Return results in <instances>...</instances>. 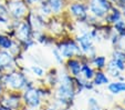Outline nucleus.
I'll use <instances>...</instances> for the list:
<instances>
[{
    "label": "nucleus",
    "instance_id": "nucleus-17",
    "mask_svg": "<svg viewBox=\"0 0 125 110\" xmlns=\"http://www.w3.org/2000/svg\"><path fill=\"white\" fill-rule=\"evenodd\" d=\"M30 70H31V72L37 77V78H40V79L41 78H44L45 73H47V71H45V70L39 65H32L30 67Z\"/></svg>",
    "mask_w": 125,
    "mask_h": 110
},
{
    "label": "nucleus",
    "instance_id": "nucleus-28",
    "mask_svg": "<svg viewBox=\"0 0 125 110\" xmlns=\"http://www.w3.org/2000/svg\"><path fill=\"white\" fill-rule=\"evenodd\" d=\"M21 110H37V109H33V108H29V107H26V106H24V107L22 108Z\"/></svg>",
    "mask_w": 125,
    "mask_h": 110
},
{
    "label": "nucleus",
    "instance_id": "nucleus-4",
    "mask_svg": "<svg viewBox=\"0 0 125 110\" xmlns=\"http://www.w3.org/2000/svg\"><path fill=\"white\" fill-rule=\"evenodd\" d=\"M66 11L70 14L72 20L76 24H85L89 17V8L86 2H79V1H70L66 7Z\"/></svg>",
    "mask_w": 125,
    "mask_h": 110
},
{
    "label": "nucleus",
    "instance_id": "nucleus-2",
    "mask_svg": "<svg viewBox=\"0 0 125 110\" xmlns=\"http://www.w3.org/2000/svg\"><path fill=\"white\" fill-rule=\"evenodd\" d=\"M28 81V77L21 70L18 69L2 73V77L0 79V82L9 91H23Z\"/></svg>",
    "mask_w": 125,
    "mask_h": 110
},
{
    "label": "nucleus",
    "instance_id": "nucleus-33",
    "mask_svg": "<svg viewBox=\"0 0 125 110\" xmlns=\"http://www.w3.org/2000/svg\"><path fill=\"white\" fill-rule=\"evenodd\" d=\"M83 110H85V109H83Z\"/></svg>",
    "mask_w": 125,
    "mask_h": 110
},
{
    "label": "nucleus",
    "instance_id": "nucleus-9",
    "mask_svg": "<svg viewBox=\"0 0 125 110\" xmlns=\"http://www.w3.org/2000/svg\"><path fill=\"white\" fill-rule=\"evenodd\" d=\"M65 65V70L70 76L74 77H80L81 71H82V62L79 58H71V59H66L64 61Z\"/></svg>",
    "mask_w": 125,
    "mask_h": 110
},
{
    "label": "nucleus",
    "instance_id": "nucleus-5",
    "mask_svg": "<svg viewBox=\"0 0 125 110\" xmlns=\"http://www.w3.org/2000/svg\"><path fill=\"white\" fill-rule=\"evenodd\" d=\"M86 3L89 13L99 20H103L114 6L110 0H87Z\"/></svg>",
    "mask_w": 125,
    "mask_h": 110
},
{
    "label": "nucleus",
    "instance_id": "nucleus-30",
    "mask_svg": "<svg viewBox=\"0 0 125 110\" xmlns=\"http://www.w3.org/2000/svg\"><path fill=\"white\" fill-rule=\"evenodd\" d=\"M60 110H71V109H70V108H61Z\"/></svg>",
    "mask_w": 125,
    "mask_h": 110
},
{
    "label": "nucleus",
    "instance_id": "nucleus-24",
    "mask_svg": "<svg viewBox=\"0 0 125 110\" xmlns=\"http://www.w3.org/2000/svg\"><path fill=\"white\" fill-rule=\"evenodd\" d=\"M94 88H95V86L93 85V82L92 81H85V84H84V90H94Z\"/></svg>",
    "mask_w": 125,
    "mask_h": 110
},
{
    "label": "nucleus",
    "instance_id": "nucleus-3",
    "mask_svg": "<svg viewBox=\"0 0 125 110\" xmlns=\"http://www.w3.org/2000/svg\"><path fill=\"white\" fill-rule=\"evenodd\" d=\"M55 48L59 49L64 60L71 59V58H79L83 55L76 42L75 38H72L70 36H64L55 40L54 42Z\"/></svg>",
    "mask_w": 125,
    "mask_h": 110
},
{
    "label": "nucleus",
    "instance_id": "nucleus-22",
    "mask_svg": "<svg viewBox=\"0 0 125 110\" xmlns=\"http://www.w3.org/2000/svg\"><path fill=\"white\" fill-rule=\"evenodd\" d=\"M112 58L117 60H122V61L125 62V52H123L122 50H118V49H114L113 52H112Z\"/></svg>",
    "mask_w": 125,
    "mask_h": 110
},
{
    "label": "nucleus",
    "instance_id": "nucleus-1",
    "mask_svg": "<svg viewBox=\"0 0 125 110\" xmlns=\"http://www.w3.org/2000/svg\"><path fill=\"white\" fill-rule=\"evenodd\" d=\"M55 88V103L61 106V108H70L76 96L74 77L70 76L66 71L63 74H59V84Z\"/></svg>",
    "mask_w": 125,
    "mask_h": 110
},
{
    "label": "nucleus",
    "instance_id": "nucleus-15",
    "mask_svg": "<svg viewBox=\"0 0 125 110\" xmlns=\"http://www.w3.org/2000/svg\"><path fill=\"white\" fill-rule=\"evenodd\" d=\"M95 74V69L90 65V62L82 63V71H81V77L87 81H92L93 77Z\"/></svg>",
    "mask_w": 125,
    "mask_h": 110
},
{
    "label": "nucleus",
    "instance_id": "nucleus-29",
    "mask_svg": "<svg viewBox=\"0 0 125 110\" xmlns=\"http://www.w3.org/2000/svg\"><path fill=\"white\" fill-rule=\"evenodd\" d=\"M70 1H79V2H87V0H70Z\"/></svg>",
    "mask_w": 125,
    "mask_h": 110
},
{
    "label": "nucleus",
    "instance_id": "nucleus-7",
    "mask_svg": "<svg viewBox=\"0 0 125 110\" xmlns=\"http://www.w3.org/2000/svg\"><path fill=\"white\" fill-rule=\"evenodd\" d=\"M75 40H76V42H78L82 53L87 56L89 59L96 55L95 47H94V39H93L92 35H91V29L79 34L78 36L75 37Z\"/></svg>",
    "mask_w": 125,
    "mask_h": 110
},
{
    "label": "nucleus",
    "instance_id": "nucleus-19",
    "mask_svg": "<svg viewBox=\"0 0 125 110\" xmlns=\"http://www.w3.org/2000/svg\"><path fill=\"white\" fill-rule=\"evenodd\" d=\"M112 28H113L114 32H116L117 35H121L123 31L125 30V21L123 19H121L120 21L115 22V24L112 26Z\"/></svg>",
    "mask_w": 125,
    "mask_h": 110
},
{
    "label": "nucleus",
    "instance_id": "nucleus-27",
    "mask_svg": "<svg viewBox=\"0 0 125 110\" xmlns=\"http://www.w3.org/2000/svg\"><path fill=\"white\" fill-rule=\"evenodd\" d=\"M5 86H3V85L2 84H1V82H0V97H1V96H2V95H3V93H5Z\"/></svg>",
    "mask_w": 125,
    "mask_h": 110
},
{
    "label": "nucleus",
    "instance_id": "nucleus-26",
    "mask_svg": "<svg viewBox=\"0 0 125 110\" xmlns=\"http://www.w3.org/2000/svg\"><path fill=\"white\" fill-rule=\"evenodd\" d=\"M114 110H125V107L123 105H116L114 106Z\"/></svg>",
    "mask_w": 125,
    "mask_h": 110
},
{
    "label": "nucleus",
    "instance_id": "nucleus-21",
    "mask_svg": "<svg viewBox=\"0 0 125 110\" xmlns=\"http://www.w3.org/2000/svg\"><path fill=\"white\" fill-rule=\"evenodd\" d=\"M52 55H53V58H54V60L57 61V63H59V65H64V58L62 57L61 52L59 51V49L58 48H53L52 49Z\"/></svg>",
    "mask_w": 125,
    "mask_h": 110
},
{
    "label": "nucleus",
    "instance_id": "nucleus-12",
    "mask_svg": "<svg viewBox=\"0 0 125 110\" xmlns=\"http://www.w3.org/2000/svg\"><path fill=\"white\" fill-rule=\"evenodd\" d=\"M92 82L95 87H101V86H107L111 82V80H110V77L105 73V71L95 70V74L93 77Z\"/></svg>",
    "mask_w": 125,
    "mask_h": 110
},
{
    "label": "nucleus",
    "instance_id": "nucleus-20",
    "mask_svg": "<svg viewBox=\"0 0 125 110\" xmlns=\"http://www.w3.org/2000/svg\"><path fill=\"white\" fill-rule=\"evenodd\" d=\"M0 17L5 18V19L11 20L9 16V11H8V8L6 6V2H3L2 0H0Z\"/></svg>",
    "mask_w": 125,
    "mask_h": 110
},
{
    "label": "nucleus",
    "instance_id": "nucleus-25",
    "mask_svg": "<svg viewBox=\"0 0 125 110\" xmlns=\"http://www.w3.org/2000/svg\"><path fill=\"white\" fill-rule=\"evenodd\" d=\"M113 5L116 6V7H118V8L124 7V6H125V0H114Z\"/></svg>",
    "mask_w": 125,
    "mask_h": 110
},
{
    "label": "nucleus",
    "instance_id": "nucleus-23",
    "mask_svg": "<svg viewBox=\"0 0 125 110\" xmlns=\"http://www.w3.org/2000/svg\"><path fill=\"white\" fill-rule=\"evenodd\" d=\"M40 1H41V0H24V2L27 3V6H28L30 9H31V8H34L35 6L40 2Z\"/></svg>",
    "mask_w": 125,
    "mask_h": 110
},
{
    "label": "nucleus",
    "instance_id": "nucleus-8",
    "mask_svg": "<svg viewBox=\"0 0 125 110\" xmlns=\"http://www.w3.org/2000/svg\"><path fill=\"white\" fill-rule=\"evenodd\" d=\"M22 102L26 107L33 108V109H40L41 106H42V98L39 95L37 87L24 89L22 91Z\"/></svg>",
    "mask_w": 125,
    "mask_h": 110
},
{
    "label": "nucleus",
    "instance_id": "nucleus-32",
    "mask_svg": "<svg viewBox=\"0 0 125 110\" xmlns=\"http://www.w3.org/2000/svg\"><path fill=\"white\" fill-rule=\"evenodd\" d=\"M123 20H124V21H125V17H124V19H123Z\"/></svg>",
    "mask_w": 125,
    "mask_h": 110
},
{
    "label": "nucleus",
    "instance_id": "nucleus-16",
    "mask_svg": "<svg viewBox=\"0 0 125 110\" xmlns=\"http://www.w3.org/2000/svg\"><path fill=\"white\" fill-rule=\"evenodd\" d=\"M14 39L6 34H0V50L9 51L14 45Z\"/></svg>",
    "mask_w": 125,
    "mask_h": 110
},
{
    "label": "nucleus",
    "instance_id": "nucleus-14",
    "mask_svg": "<svg viewBox=\"0 0 125 110\" xmlns=\"http://www.w3.org/2000/svg\"><path fill=\"white\" fill-rule=\"evenodd\" d=\"M107 90L111 95L113 96H117L120 93L125 92V81H118V80H115V81H112L107 85Z\"/></svg>",
    "mask_w": 125,
    "mask_h": 110
},
{
    "label": "nucleus",
    "instance_id": "nucleus-10",
    "mask_svg": "<svg viewBox=\"0 0 125 110\" xmlns=\"http://www.w3.org/2000/svg\"><path fill=\"white\" fill-rule=\"evenodd\" d=\"M52 11V16H61L65 11L70 0H45Z\"/></svg>",
    "mask_w": 125,
    "mask_h": 110
},
{
    "label": "nucleus",
    "instance_id": "nucleus-6",
    "mask_svg": "<svg viewBox=\"0 0 125 110\" xmlns=\"http://www.w3.org/2000/svg\"><path fill=\"white\" fill-rule=\"evenodd\" d=\"M6 6L11 20H24L30 10L24 0H6Z\"/></svg>",
    "mask_w": 125,
    "mask_h": 110
},
{
    "label": "nucleus",
    "instance_id": "nucleus-13",
    "mask_svg": "<svg viewBox=\"0 0 125 110\" xmlns=\"http://www.w3.org/2000/svg\"><path fill=\"white\" fill-rule=\"evenodd\" d=\"M90 65L95 70H102V71H104L106 68V65H107V59H106L105 56L95 55L90 58Z\"/></svg>",
    "mask_w": 125,
    "mask_h": 110
},
{
    "label": "nucleus",
    "instance_id": "nucleus-31",
    "mask_svg": "<svg viewBox=\"0 0 125 110\" xmlns=\"http://www.w3.org/2000/svg\"><path fill=\"white\" fill-rule=\"evenodd\" d=\"M1 77H2V72L0 71V79H1Z\"/></svg>",
    "mask_w": 125,
    "mask_h": 110
},
{
    "label": "nucleus",
    "instance_id": "nucleus-18",
    "mask_svg": "<svg viewBox=\"0 0 125 110\" xmlns=\"http://www.w3.org/2000/svg\"><path fill=\"white\" fill-rule=\"evenodd\" d=\"M87 110H103L100 105L99 100L95 97H90L87 99Z\"/></svg>",
    "mask_w": 125,
    "mask_h": 110
},
{
    "label": "nucleus",
    "instance_id": "nucleus-11",
    "mask_svg": "<svg viewBox=\"0 0 125 110\" xmlns=\"http://www.w3.org/2000/svg\"><path fill=\"white\" fill-rule=\"evenodd\" d=\"M121 19H123V16H122V11L118 7L116 6H113L112 9L110 10V12L105 16V18L103 19V22L109 26H113L115 22L120 21Z\"/></svg>",
    "mask_w": 125,
    "mask_h": 110
}]
</instances>
